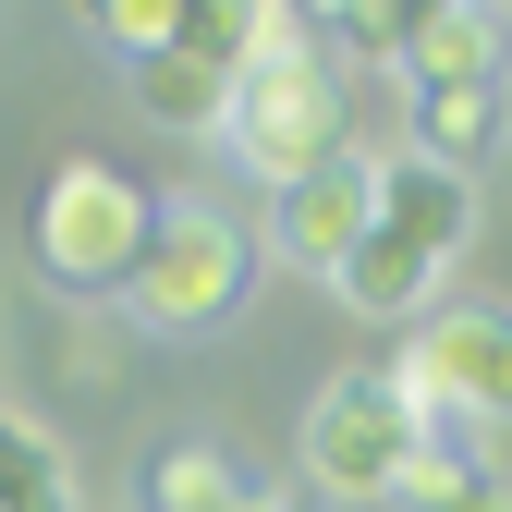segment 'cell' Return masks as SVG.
<instances>
[{"label":"cell","instance_id":"obj_1","mask_svg":"<svg viewBox=\"0 0 512 512\" xmlns=\"http://www.w3.org/2000/svg\"><path fill=\"white\" fill-rule=\"evenodd\" d=\"M244 293H256V232H244L220 196H159L147 256H135V281H122L135 330H159V342L232 330V317H244Z\"/></svg>","mask_w":512,"mask_h":512},{"label":"cell","instance_id":"obj_2","mask_svg":"<svg viewBox=\"0 0 512 512\" xmlns=\"http://www.w3.org/2000/svg\"><path fill=\"white\" fill-rule=\"evenodd\" d=\"M220 135H232V159L269 183V196L305 183L317 159H342V74H330V49L305 37V13H281L269 49L232 74V122Z\"/></svg>","mask_w":512,"mask_h":512},{"label":"cell","instance_id":"obj_3","mask_svg":"<svg viewBox=\"0 0 512 512\" xmlns=\"http://www.w3.org/2000/svg\"><path fill=\"white\" fill-rule=\"evenodd\" d=\"M427 452H439V427H427L378 366L330 378V391L305 403V476L330 488V500H403V488L427 476Z\"/></svg>","mask_w":512,"mask_h":512},{"label":"cell","instance_id":"obj_4","mask_svg":"<svg viewBox=\"0 0 512 512\" xmlns=\"http://www.w3.org/2000/svg\"><path fill=\"white\" fill-rule=\"evenodd\" d=\"M147 220H159V196H135V171H110V159H61L49 183H37V269L61 281V293H122L135 281V256H147Z\"/></svg>","mask_w":512,"mask_h":512},{"label":"cell","instance_id":"obj_5","mask_svg":"<svg viewBox=\"0 0 512 512\" xmlns=\"http://www.w3.org/2000/svg\"><path fill=\"white\" fill-rule=\"evenodd\" d=\"M391 391L439 427V415H464V427H512V305H427L415 317V342L378 366Z\"/></svg>","mask_w":512,"mask_h":512},{"label":"cell","instance_id":"obj_6","mask_svg":"<svg viewBox=\"0 0 512 512\" xmlns=\"http://www.w3.org/2000/svg\"><path fill=\"white\" fill-rule=\"evenodd\" d=\"M366 208H378V159H317L305 183H281L269 196V256L281 269H305V281H342V256L366 244Z\"/></svg>","mask_w":512,"mask_h":512},{"label":"cell","instance_id":"obj_7","mask_svg":"<svg viewBox=\"0 0 512 512\" xmlns=\"http://www.w3.org/2000/svg\"><path fill=\"white\" fill-rule=\"evenodd\" d=\"M366 232L403 244V256H427V269H452V256L476 244V183L439 171V159H415V147H391V159H378V208H366Z\"/></svg>","mask_w":512,"mask_h":512},{"label":"cell","instance_id":"obj_8","mask_svg":"<svg viewBox=\"0 0 512 512\" xmlns=\"http://www.w3.org/2000/svg\"><path fill=\"white\" fill-rule=\"evenodd\" d=\"M403 98H439V86H500L512 74V13L500 0H439V13H415L403 37Z\"/></svg>","mask_w":512,"mask_h":512},{"label":"cell","instance_id":"obj_9","mask_svg":"<svg viewBox=\"0 0 512 512\" xmlns=\"http://www.w3.org/2000/svg\"><path fill=\"white\" fill-rule=\"evenodd\" d=\"M403 147L476 183V159L500 147V86H439V98H415V135H403Z\"/></svg>","mask_w":512,"mask_h":512},{"label":"cell","instance_id":"obj_10","mask_svg":"<svg viewBox=\"0 0 512 512\" xmlns=\"http://www.w3.org/2000/svg\"><path fill=\"white\" fill-rule=\"evenodd\" d=\"M0 512H74V464L37 415H0Z\"/></svg>","mask_w":512,"mask_h":512},{"label":"cell","instance_id":"obj_11","mask_svg":"<svg viewBox=\"0 0 512 512\" xmlns=\"http://www.w3.org/2000/svg\"><path fill=\"white\" fill-rule=\"evenodd\" d=\"M135 98L159 122H183V135H220V122H232V74H208V61H183V49L135 61Z\"/></svg>","mask_w":512,"mask_h":512},{"label":"cell","instance_id":"obj_12","mask_svg":"<svg viewBox=\"0 0 512 512\" xmlns=\"http://www.w3.org/2000/svg\"><path fill=\"white\" fill-rule=\"evenodd\" d=\"M244 488H232V464L208 452V439H171V452L147 464V512H232Z\"/></svg>","mask_w":512,"mask_h":512},{"label":"cell","instance_id":"obj_13","mask_svg":"<svg viewBox=\"0 0 512 512\" xmlns=\"http://www.w3.org/2000/svg\"><path fill=\"white\" fill-rule=\"evenodd\" d=\"M403 512H512V476H488L464 452H427V476L403 488Z\"/></svg>","mask_w":512,"mask_h":512},{"label":"cell","instance_id":"obj_14","mask_svg":"<svg viewBox=\"0 0 512 512\" xmlns=\"http://www.w3.org/2000/svg\"><path fill=\"white\" fill-rule=\"evenodd\" d=\"M403 37H415V0H342L330 13V49L354 61H403Z\"/></svg>","mask_w":512,"mask_h":512},{"label":"cell","instance_id":"obj_15","mask_svg":"<svg viewBox=\"0 0 512 512\" xmlns=\"http://www.w3.org/2000/svg\"><path fill=\"white\" fill-rule=\"evenodd\" d=\"M86 25H98L122 61H159V49H171V0H98Z\"/></svg>","mask_w":512,"mask_h":512},{"label":"cell","instance_id":"obj_16","mask_svg":"<svg viewBox=\"0 0 512 512\" xmlns=\"http://www.w3.org/2000/svg\"><path fill=\"white\" fill-rule=\"evenodd\" d=\"M232 512H293V488H244V500H232Z\"/></svg>","mask_w":512,"mask_h":512}]
</instances>
